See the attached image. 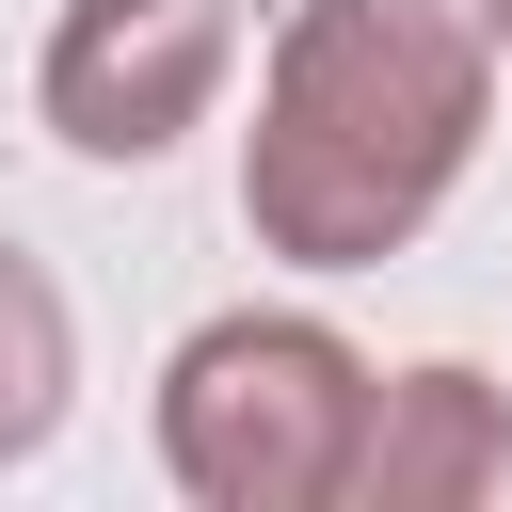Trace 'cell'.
Masks as SVG:
<instances>
[{"mask_svg": "<svg viewBox=\"0 0 512 512\" xmlns=\"http://www.w3.org/2000/svg\"><path fill=\"white\" fill-rule=\"evenodd\" d=\"M496 112V32L448 0H304L272 32L256 128H240V224L288 272H368L400 256Z\"/></svg>", "mask_w": 512, "mask_h": 512, "instance_id": "1", "label": "cell"}, {"mask_svg": "<svg viewBox=\"0 0 512 512\" xmlns=\"http://www.w3.org/2000/svg\"><path fill=\"white\" fill-rule=\"evenodd\" d=\"M368 352L336 320H288V304H240V320H192L176 368H160V464L176 496L208 512H336L352 464H368Z\"/></svg>", "mask_w": 512, "mask_h": 512, "instance_id": "2", "label": "cell"}, {"mask_svg": "<svg viewBox=\"0 0 512 512\" xmlns=\"http://www.w3.org/2000/svg\"><path fill=\"white\" fill-rule=\"evenodd\" d=\"M480 32H496V48H512V0H480Z\"/></svg>", "mask_w": 512, "mask_h": 512, "instance_id": "6", "label": "cell"}, {"mask_svg": "<svg viewBox=\"0 0 512 512\" xmlns=\"http://www.w3.org/2000/svg\"><path fill=\"white\" fill-rule=\"evenodd\" d=\"M64 400H80V320H64V288L0 240V464H32V448L64 432Z\"/></svg>", "mask_w": 512, "mask_h": 512, "instance_id": "5", "label": "cell"}, {"mask_svg": "<svg viewBox=\"0 0 512 512\" xmlns=\"http://www.w3.org/2000/svg\"><path fill=\"white\" fill-rule=\"evenodd\" d=\"M224 64H240V0H64L32 96L80 160H160L176 128H208Z\"/></svg>", "mask_w": 512, "mask_h": 512, "instance_id": "3", "label": "cell"}, {"mask_svg": "<svg viewBox=\"0 0 512 512\" xmlns=\"http://www.w3.org/2000/svg\"><path fill=\"white\" fill-rule=\"evenodd\" d=\"M368 512H496L512 496V400L480 368H400L368 400V464H352Z\"/></svg>", "mask_w": 512, "mask_h": 512, "instance_id": "4", "label": "cell"}]
</instances>
